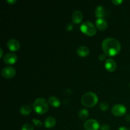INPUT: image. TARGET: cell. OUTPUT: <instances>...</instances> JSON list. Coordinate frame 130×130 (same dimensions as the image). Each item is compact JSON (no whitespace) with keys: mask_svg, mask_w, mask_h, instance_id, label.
I'll return each mask as SVG.
<instances>
[{"mask_svg":"<svg viewBox=\"0 0 130 130\" xmlns=\"http://www.w3.org/2000/svg\"><path fill=\"white\" fill-rule=\"evenodd\" d=\"M102 47L104 54L109 57L116 55L120 52L121 48L119 41L113 38H107L104 39Z\"/></svg>","mask_w":130,"mask_h":130,"instance_id":"1","label":"cell"},{"mask_svg":"<svg viewBox=\"0 0 130 130\" xmlns=\"http://www.w3.org/2000/svg\"><path fill=\"white\" fill-rule=\"evenodd\" d=\"M99 98L96 93L93 92H87L83 95L81 98V103L86 107H92L97 104Z\"/></svg>","mask_w":130,"mask_h":130,"instance_id":"2","label":"cell"},{"mask_svg":"<svg viewBox=\"0 0 130 130\" xmlns=\"http://www.w3.org/2000/svg\"><path fill=\"white\" fill-rule=\"evenodd\" d=\"M33 108L36 113L39 114H43L48 111L49 106L45 99L43 98H38L34 102Z\"/></svg>","mask_w":130,"mask_h":130,"instance_id":"3","label":"cell"},{"mask_svg":"<svg viewBox=\"0 0 130 130\" xmlns=\"http://www.w3.org/2000/svg\"><path fill=\"white\" fill-rule=\"evenodd\" d=\"M80 29L84 34L88 36H93L96 32V27L90 21H85L83 22L80 26Z\"/></svg>","mask_w":130,"mask_h":130,"instance_id":"4","label":"cell"},{"mask_svg":"<svg viewBox=\"0 0 130 130\" xmlns=\"http://www.w3.org/2000/svg\"><path fill=\"white\" fill-rule=\"evenodd\" d=\"M84 127L86 130H98L100 128V124L96 119H90L84 123Z\"/></svg>","mask_w":130,"mask_h":130,"instance_id":"5","label":"cell"},{"mask_svg":"<svg viewBox=\"0 0 130 130\" xmlns=\"http://www.w3.org/2000/svg\"><path fill=\"white\" fill-rule=\"evenodd\" d=\"M112 113L116 116H122L126 112V108L122 104H116L112 108Z\"/></svg>","mask_w":130,"mask_h":130,"instance_id":"6","label":"cell"},{"mask_svg":"<svg viewBox=\"0 0 130 130\" xmlns=\"http://www.w3.org/2000/svg\"><path fill=\"white\" fill-rule=\"evenodd\" d=\"M1 74L5 78H12L16 74V70L14 67L7 66V67H4L1 71Z\"/></svg>","mask_w":130,"mask_h":130,"instance_id":"7","label":"cell"},{"mask_svg":"<svg viewBox=\"0 0 130 130\" xmlns=\"http://www.w3.org/2000/svg\"><path fill=\"white\" fill-rule=\"evenodd\" d=\"M3 59L6 64H13L17 60V56L13 53H8L3 56Z\"/></svg>","mask_w":130,"mask_h":130,"instance_id":"8","label":"cell"},{"mask_svg":"<svg viewBox=\"0 0 130 130\" xmlns=\"http://www.w3.org/2000/svg\"><path fill=\"white\" fill-rule=\"evenodd\" d=\"M7 46L9 50L12 52H16L19 50L20 47V43L19 41L15 39H10L7 42Z\"/></svg>","mask_w":130,"mask_h":130,"instance_id":"9","label":"cell"},{"mask_svg":"<svg viewBox=\"0 0 130 130\" xmlns=\"http://www.w3.org/2000/svg\"><path fill=\"white\" fill-rule=\"evenodd\" d=\"M105 67L109 72H114L117 67V64L114 60L112 58H108L105 60Z\"/></svg>","mask_w":130,"mask_h":130,"instance_id":"10","label":"cell"},{"mask_svg":"<svg viewBox=\"0 0 130 130\" xmlns=\"http://www.w3.org/2000/svg\"><path fill=\"white\" fill-rule=\"evenodd\" d=\"M96 27L100 30H105L107 28V22L104 19H98L95 22Z\"/></svg>","mask_w":130,"mask_h":130,"instance_id":"11","label":"cell"},{"mask_svg":"<svg viewBox=\"0 0 130 130\" xmlns=\"http://www.w3.org/2000/svg\"><path fill=\"white\" fill-rule=\"evenodd\" d=\"M95 16L98 19H104L106 16V11L105 8L102 5H99L95 9Z\"/></svg>","mask_w":130,"mask_h":130,"instance_id":"12","label":"cell"},{"mask_svg":"<svg viewBox=\"0 0 130 130\" xmlns=\"http://www.w3.org/2000/svg\"><path fill=\"white\" fill-rule=\"evenodd\" d=\"M83 19V13L79 10H76L72 15V20L76 24H79Z\"/></svg>","mask_w":130,"mask_h":130,"instance_id":"13","label":"cell"},{"mask_svg":"<svg viewBox=\"0 0 130 130\" xmlns=\"http://www.w3.org/2000/svg\"><path fill=\"white\" fill-rule=\"evenodd\" d=\"M77 53L79 57H86L90 53V50L86 46H81L77 49Z\"/></svg>","mask_w":130,"mask_h":130,"instance_id":"14","label":"cell"},{"mask_svg":"<svg viewBox=\"0 0 130 130\" xmlns=\"http://www.w3.org/2000/svg\"><path fill=\"white\" fill-rule=\"evenodd\" d=\"M56 124L55 118L52 116H49L46 118L44 121V126L46 128H52L54 127Z\"/></svg>","mask_w":130,"mask_h":130,"instance_id":"15","label":"cell"},{"mask_svg":"<svg viewBox=\"0 0 130 130\" xmlns=\"http://www.w3.org/2000/svg\"><path fill=\"white\" fill-rule=\"evenodd\" d=\"M48 102L52 106L54 107H58L60 105V102L59 99L55 96H50L48 99Z\"/></svg>","mask_w":130,"mask_h":130,"instance_id":"16","label":"cell"},{"mask_svg":"<svg viewBox=\"0 0 130 130\" xmlns=\"http://www.w3.org/2000/svg\"><path fill=\"white\" fill-rule=\"evenodd\" d=\"M31 107L29 105H24L22 106L20 109V112L24 116H27L31 112Z\"/></svg>","mask_w":130,"mask_h":130,"instance_id":"17","label":"cell"},{"mask_svg":"<svg viewBox=\"0 0 130 130\" xmlns=\"http://www.w3.org/2000/svg\"><path fill=\"white\" fill-rule=\"evenodd\" d=\"M88 116L89 112L87 109H82L79 112V119H81V120H85L86 118H88Z\"/></svg>","mask_w":130,"mask_h":130,"instance_id":"18","label":"cell"},{"mask_svg":"<svg viewBox=\"0 0 130 130\" xmlns=\"http://www.w3.org/2000/svg\"><path fill=\"white\" fill-rule=\"evenodd\" d=\"M21 130H34V126L30 123H25L22 126Z\"/></svg>","mask_w":130,"mask_h":130,"instance_id":"19","label":"cell"},{"mask_svg":"<svg viewBox=\"0 0 130 130\" xmlns=\"http://www.w3.org/2000/svg\"><path fill=\"white\" fill-rule=\"evenodd\" d=\"M100 109L103 111H105L109 109V105L107 103L105 102H102L100 104Z\"/></svg>","mask_w":130,"mask_h":130,"instance_id":"20","label":"cell"},{"mask_svg":"<svg viewBox=\"0 0 130 130\" xmlns=\"http://www.w3.org/2000/svg\"><path fill=\"white\" fill-rule=\"evenodd\" d=\"M32 122L33 123H34V125L36 126L37 127H41L43 126V123H42L41 121L38 120V119H32Z\"/></svg>","mask_w":130,"mask_h":130,"instance_id":"21","label":"cell"},{"mask_svg":"<svg viewBox=\"0 0 130 130\" xmlns=\"http://www.w3.org/2000/svg\"><path fill=\"white\" fill-rule=\"evenodd\" d=\"M100 129L101 130H110V126L107 124H103L100 126Z\"/></svg>","mask_w":130,"mask_h":130,"instance_id":"22","label":"cell"},{"mask_svg":"<svg viewBox=\"0 0 130 130\" xmlns=\"http://www.w3.org/2000/svg\"><path fill=\"white\" fill-rule=\"evenodd\" d=\"M112 3H114V5H120L121 3H122L123 2V0H112Z\"/></svg>","mask_w":130,"mask_h":130,"instance_id":"23","label":"cell"},{"mask_svg":"<svg viewBox=\"0 0 130 130\" xmlns=\"http://www.w3.org/2000/svg\"><path fill=\"white\" fill-rule=\"evenodd\" d=\"M106 55L105 54H100V55L99 56V59L100 60V61H104L105 60V58H106Z\"/></svg>","mask_w":130,"mask_h":130,"instance_id":"24","label":"cell"},{"mask_svg":"<svg viewBox=\"0 0 130 130\" xmlns=\"http://www.w3.org/2000/svg\"><path fill=\"white\" fill-rule=\"evenodd\" d=\"M66 29H67V30H68V31H71V30H72V29H73V25H72V24H71V23H69V24H67V25L66 26Z\"/></svg>","mask_w":130,"mask_h":130,"instance_id":"25","label":"cell"},{"mask_svg":"<svg viewBox=\"0 0 130 130\" xmlns=\"http://www.w3.org/2000/svg\"><path fill=\"white\" fill-rule=\"evenodd\" d=\"M6 1L10 5H13V4L17 2V0H6Z\"/></svg>","mask_w":130,"mask_h":130,"instance_id":"26","label":"cell"},{"mask_svg":"<svg viewBox=\"0 0 130 130\" xmlns=\"http://www.w3.org/2000/svg\"><path fill=\"white\" fill-rule=\"evenodd\" d=\"M118 130H129V129H128V128H127V127L123 126L119 127V129H118Z\"/></svg>","mask_w":130,"mask_h":130,"instance_id":"27","label":"cell"},{"mask_svg":"<svg viewBox=\"0 0 130 130\" xmlns=\"http://www.w3.org/2000/svg\"><path fill=\"white\" fill-rule=\"evenodd\" d=\"M125 119H126V120L129 122L130 121V114H127L125 117Z\"/></svg>","mask_w":130,"mask_h":130,"instance_id":"28","label":"cell"},{"mask_svg":"<svg viewBox=\"0 0 130 130\" xmlns=\"http://www.w3.org/2000/svg\"><path fill=\"white\" fill-rule=\"evenodd\" d=\"M0 52H1V55H0V57H3V51L2 48H0Z\"/></svg>","mask_w":130,"mask_h":130,"instance_id":"29","label":"cell"},{"mask_svg":"<svg viewBox=\"0 0 130 130\" xmlns=\"http://www.w3.org/2000/svg\"><path fill=\"white\" fill-rule=\"evenodd\" d=\"M129 87H130V84H129Z\"/></svg>","mask_w":130,"mask_h":130,"instance_id":"30","label":"cell"},{"mask_svg":"<svg viewBox=\"0 0 130 130\" xmlns=\"http://www.w3.org/2000/svg\"><path fill=\"white\" fill-rule=\"evenodd\" d=\"M129 130H130V129H129Z\"/></svg>","mask_w":130,"mask_h":130,"instance_id":"31","label":"cell"}]
</instances>
